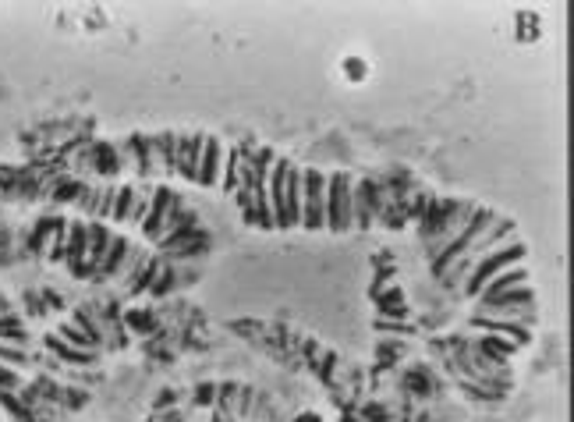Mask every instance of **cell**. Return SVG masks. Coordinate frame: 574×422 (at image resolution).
I'll return each instance as SVG.
<instances>
[{"instance_id":"cell-6","label":"cell","mask_w":574,"mask_h":422,"mask_svg":"<svg viewBox=\"0 0 574 422\" xmlns=\"http://www.w3.org/2000/svg\"><path fill=\"white\" fill-rule=\"evenodd\" d=\"M489 224H497V213H493V210H479V213H472V220H468V227L458 235V242H450L447 249H443V256L436 259V274L443 277V270H447L450 259H458L465 249H472V242H479V238L486 235V227H489Z\"/></svg>"},{"instance_id":"cell-1","label":"cell","mask_w":574,"mask_h":422,"mask_svg":"<svg viewBox=\"0 0 574 422\" xmlns=\"http://www.w3.org/2000/svg\"><path fill=\"white\" fill-rule=\"evenodd\" d=\"M270 167H273V149L238 153V185H234V196H238L241 210H245V220L256 224L259 231H277L270 213V192H266Z\"/></svg>"},{"instance_id":"cell-8","label":"cell","mask_w":574,"mask_h":422,"mask_svg":"<svg viewBox=\"0 0 574 422\" xmlns=\"http://www.w3.org/2000/svg\"><path fill=\"white\" fill-rule=\"evenodd\" d=\"M206 135H178V157H174V174H181L185 181H199V160Z\"/></svg>"},{"instance_id":"cell-10","label":"cell","mask_w":574,"mask_h":422,"mask_svg":"<svg viewBox=\"0 0 574 422\" xmlns=\"http://www.w3.org/2000/svg\"><path fill=\"white\" fill-rule=\"evenodd\" d=\"M220 164H224V146H220L213 135H206V146H202V160H199V185H217L220 178Z\"/></svg>"},{"instance_id":"cell-11","label":"cell","mask_w":574,"mask_h":422,"mask_svg":"<svg viewBox=\"0 0 574 422\" xmlns=\"http://www.w3.org/2000/svg\"><path fill=\"white\" fill-rule=\"evenodd\" d=\"M135 199H139V185H117L110 220H114V224H128V220H132V210H135Z\"/></svg>"},{"instance_id":"cell-9","label":"cell","mask_w":574,"mask_h":422,"mask_svg":"<svg viewBox=\"0 0 574 422\" xmlns=\"http://www.w3.org/2000/svg\"><path fill=\"white\" fill-rule=\"evenodd\" d=\"M110 242H114L110 227L100 224V220H89V277H100V266L110 252Z\"/></svg>"},{"instance_id":"cell-7","label":"cell","mask_w":574,"mask_h":422,"mask_svg":"<svg viewBox=\"0 0 574 422\" xmlns=\"http://www.w3.org/2000/svg\"><path fill=\"white\" fill-rule=\"evenodd\" d=\"M178 210V199H174V192H167V188H153V203H149V213L146 220H142V235L146 238H160L163 231H167V220H171V213Z\"/></svg>"},{"instance_id":"cell-5","label":"cell","mask_w":574,"mask_h":422,"mask_svg":"<svg viewBox=\"0 0 574 422\" xmlns=\"http://www.w3.org/2000/svg\"><path fill=\"white\" fill-rule=\"evenodd\" d=\"M302 227V167L291 160L284 174V210L277 217V231H295Z\"/></svg>"},{"instance_id":"cell-3","label":"cell","mask_w":574,"mask_h":422,"mask_svg":"<svg viewBox=\"0 0 574 422\" xmlns=\"http://www.w3.org/2000/svg\"><path fill=\"white\" fill-rule=\"evenodd\" d=\"M302 227L326 231V178L316 167L302 171Z\"/></svg>"},{"instance_id":"cell-2","label":"cell","mask_w":574,"mask_h":422,"mask_svg":"<svg viewBox=\"0 0 574 422\" xmlns=\"http://www.w3.org/2000/svg\"><path fill=\"white\" fill-rule=\"evenodd\" d=\"M351 192H355V178H351V174H334V178H326V231L344 235V231L355 227Z\"/></svg>"},{"instance_id":"cell-4","label":"cell","mask_w":574,"mask_h":422,"mask_svg":"<svg viewBox=\"0 0 574 422\" xmlns=\"http://www.w3.org/2000/svg\"><path fill=\"white\" fill-rule=\"evenodd\" d=\"M525 256V245L521 242H511V249H500V252H486V256L479 259V266H472V277H468V284H465V291L468 295H479L482 288H486V281L493 274H497V270H504L507 263H518V259Z\"/></svg>"}]
</instances>
